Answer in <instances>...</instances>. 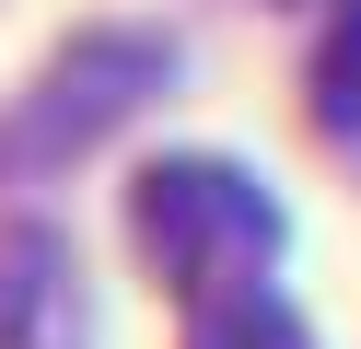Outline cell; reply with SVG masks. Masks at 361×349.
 I'll list each match as a JSON object with an SVG mask.
<instances>
[{"instance_id":"obj_1","label":"cell","mask_w":361,"mask_h":349,"mask_svg":"<svg viewBox=\"0 0 361 349\" xmlns=\"http://www.w3.org/2000/svg\"><path fill=\"white\" fill-rule=\"evenodd\" d=\"M128 245L198 302H233V291H268L280 268V198H268L245 163H210V152H175L128 186Z\"/></svg>"},{"instance_id":"obj_2","label":"cell","mask_w":361,"mask_h":349,"mask_svg":"<svg viewBox=\"0 0 361 349\" xmlns=\"http://www.w3.org/2000/svg\"><path fill=\"white\" fill-rule=\"evenodd\" d=\"M164 70H175V47L140 35V23L71 35V47L24 82V105H12V128H0V163H12V175H59V163H82L105 128H128V116L164 93Z\"/></svg>"},{"instance_id":"obj_3","label":"cell","mask_w":361,"mask_h":349,"mask_svg":"<svg viewBox=\"0 0 361 349\" xmlns=\"http://www.w3.org/2000/svg\"><path fill=\"white\" fill-rule=\"evenodd\" d=\"M0 349H94V291L59 221H0Z\"/></svg>"},{"instance_id":"obj_4","label":"cell","mask_w":361,"mask_h":349,"mask_svg":"<svg viewBox=\"0 0 361 349\" xmlns=\"http://www.w3.org/2000/svg\"><path fill=\"white\" fill-rule=\"evenodd\" d=\"M314 128L361 140V0H338L326 35H314Z\"/></svg>"},{"instance_id":"obj_5","label":"cell","mask_w":361,"mask_h":349,"mask_svg":"<svg viewBox=\"0 0 361 349\" xmlns=\"http://www.w3.org/2000/svg\"><path fill=\"white\" fill-rule=\"evenodd\" d=\"M187 349H314V338L291 326L280 291H233V302H198V338Z\"/></svg>"}]
</instances>
